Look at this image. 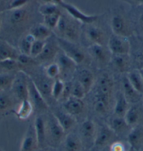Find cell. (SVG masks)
I'll return each instance as SVG.
<instances>
[{
	"mask_svg": "<svg viewBox=\"0 0 143 151\" xmlns=\"http://www.w3.org/2000/svg\"><path fill=\"white\" fill-rule=\"evenodd\" d=\"M30 3L22 8L6 11L7 21L12 29L22 32L30 24L32 13L30 9Z\"/></svg>",
	"mask_w": 143,
	"mask_h": 151,
	"instance_id": "obj_1",
	"label": "cell"
},
{
	"mask_svg": "<svg viewBox=\"0 0 143 151\" xmlns=\"http://www.w3.org/2000/svg\"><path fill=\"white\" fill-rule=\"evenodd\" d=\"M112 34L121 37L131 38L134 35V27L124 13L118 9L113 13L110 20Z\"/></svg>",
	"mask_w": 143,
	"mask_h": 151,
	"instance_id": "obj_2",
	"label": "cell"
},
{
	"mask_svg": "<svg viewBox=\"0 0 143 151\" xmlns=\"http://www.w3.org/2000/svg\"><path fill=\"white\" fill-rule=\"evenodd\" d=\"M74 20L62 14L56 29L61 37L73 43H77L80 37V28Z\"/></svg>",
	"mask_w": 143,
	"mask_h": 151,
	"instance_id": "obj_3",
	"label": "cell"
},
{
	"mask_svg": "<svg viewBox=\"0 0 143 151\" xmlns=\"http://www.w3.org/2000/svg\"><path fill=\"white\" fill-rule=\"evenodd\" d=\"M56 39L61 51L72 60L77 65H82L86 61V55L85 52L77 46L76 43L71 42L58 37H56Z\"/></svg>",
	"mask_w": 143,
	"mask_h": 151,
	"instance_id": "obj_4",
	"label": "cell"
},
{
	"mask_svg": "<svg viewBox=\"0 0 143 151\" xmlns=\"http://www.w3.org/2000/svg\"><path fill=\"white\" fill-rule=\"evenodd\" d=\"M28 79L29 75L25 71H19L15 74L11 90L19 101L28 99Z\"/></svg>",
	"mask_w": 143,
	"mask_h": 151,
	"instance_id": "obj_5",
	"label": "cell"
},
{
	"mask_svg": "<svg viewBox=\"0 0 143 151\" xmlns=\"http://www.w3.org/2000/svg\"><path fill=\"white\" fill-rule=\"evenodd\" d=\"M107 48L112 55L130 54L131 43L129 38L112 34L107 41Z\"/></svg>",
	"mask_w": 143,
	"mask_h": 151,
	"instance_id": "obj_6",
	"label": "cell"
},
{
	"mask_svg": "<svg viewBox=\"0 0 143 151\" xmlns=\"http://www.w3.org/2000/svg\"><path fill=\"white\" fill-rule=\"evenodd\" d=\"M116 136V134L109 126H103L96 131L93 148L97 151L103 150L115 141Z\"/></svg>",
	"mask_w": 143,
	"mask_h": 151,
	"instance_id": "obj_7",
	"label": "cell"
},
{
	"mask_svg": "<svg viewBox=\"0 0 143 151\" xmlns=\"http://www.w3.org/2000/svg\"><path fill=\"white\" fill-rule=\"evenodd\" d=\"M28 99L30 101L35 110L40 112H45L48 110V104L46 100L37 89L30 76L28 79Z\"/></svg>",
	"mask_w": 143,
	"mask_h": 151,
	"instance_id": "obj_8",
	"label": "cell"
},
{
	"mask_svg": "<svg viewBox=\"0 0 143 151\" xmlns=\"http://www.w3.org/2000/svg\"><path fill=\"white\" fill-rule=\"evenodd\" d=\"M46 137H48L55 144H59L65 139L66 132L56 120L53 113H51L46 120Z\"/></svg>",
	"mask_w": 143,
	"mask_h": 151,
	"instance_id": "obj_9",
	"label": "cell"
},
{
	"mask_svg": "<svg viewBox=\"0 0 143 151\" xmlns=\"http://www.w3.org/2000/svg\"><path fill=\"white\" fill-rule=\"evenodd\" d=\"M88 53L100 67H105L110 63L112 53L108 48L103 45L92 44L88 48Z\"/></svg>",
	"mask_w": 143,
	"mask_h": 151,
	"instance_id": "obj_10",
	"label": "cell"
},
{
	"mask_svg": "<svg viewBox=\"0 0 143 151\" xmlns=\"http://www.w3.org/2000/svg\"><path fill=\"white\" fill-rule=\"evenodd\" d=\"M53 35L46 41L44 48L41 54L35 58L39 64H49L56 59V56L60 51L59 46L55 38H52Z\"/></svg>",
	"mask_w": 143,
	"mask_h": 151,
	"instance_id": "obj_11",
	"label": "cell"
},
{
	"mask_svg": "<svg viewBox=\"0 0 143 151\" xmlns=\"http://www.w3.org/2000/svg\"><path fill=\"white\" fill-rule=\"evenodd\" d=\"M61 7L66 11L73 20L86 25L94 24L99 18L98 15H87L70 4L64 2Z\"/></svg>",
	"mask_w": 143,
	"mask_h": 151,
	"instance_id": "obj_12",
	"label": "cell"
},
{
	"mask_svg": "<svg viewBox=\"0 0 143 151\" xmlns=\"http://www.w3.org/2000/svg\"><path fill=\"white\" fill-rule=\"evenodd\" d=\"M86 38L92 44L103 45L105 46L106 41H108L109 39H107V35L102 28L94 25L93 24H87V27L84 30ZM91 44V45H92Z\"/></svg>",
	"mask_w": 143,
	"mask_h": 151,
	"instance_id": "obj_13",
	"label": "cell"
},
{
	"mask_svg": "<svg viewBox=\"0 0 143 151\" xmlns=\"http://www.w3.org/2000/svg\"><path fill=\"white\" fill-rule=\"evenodd\" d=\"M39 148L33 124H30L24 134L19 151H37Z\"/></svg>",
	"mask_w": 143,
	"mask_h": 151,
	"instance_id": "obj_14",
	"label": "cell"
},
{
	"mask_svg": "<svg viewBox=\"0 0 143 151\" xmlns=\"http://www.w3.org/2000/svg\"><path fill=\"white\" fill-rule=\"evenodd\" d=\"M124 118L131 128L142 125L143 123V107L138 104L131 106Z\"/></svg>",
	"mask_w": 143,
	"mask_h": 151,
	"instance_id": "obj_15",
	"label": "cell"
},
{
	"mask_svg": "<svg viewBox=\"0 0 143 151\" xmlns=\"http://www.w3.org/2000/svg\"><path fill=\"white\" fill-rule=\"evenodd\" d=\"M114 89V81L108 73H103L98 81L95 94L112 97Z\"/></svg>",
	"mask_w": 143,
	"mask_h": 151,
	"instance_id": "obj_16",
	"label": "cell"
},
{
	"mask_svg": "<svg viewBox=\"0 0 143 151\" xmlns=\"http://www.w3.org/2000/svg\"><path fill=\"white\" fill-rule=\"evenodd\" d=\"M128 143L130 148L140 151L143 148V127L142 125L131 128L128 134Z\"/></svg>",
	"mask_w": 143,
	"mask_h": 151,
	"instance_id": "obj_17",
	"label": "cell"
},
{
	"mask_svg": "<svg viewBox=\"0 0 143 151\" xmlns=\"http://www.w3.org/2000/svg\"><path fill=\"white\" fill-rule=\"evenodd\" d=\"M122 93L129 104H138L140 101L142 94L139 93L136 90L130 83L126 75L124 76L121 80Z\"/></svg>",
	"mask_w": 143,
	"mask_h": 151,
	"instance_id": "obj_18",
	"label": "cell"
},
{
	"mask_svg": "<svg viewBox=\"0 0 143 151\" xmlns=\"http://www.w3.org/2000/svg\"><path fill=\"white\" fill-rule=\"evenodd\" d=\"M110 62L118 72L124 73L130 71V68L131 65V59L130 54H112Z\"/></svg>",
	"mask_w": 143,
	"mask_h": 151,
	"instance_id": "obj_19",
	"label": "cell"
},
{
	"mask_svg": "<svg viewBox=\"0 0 143 151\" xmlns=\"http://www.w3.org/2000/svg\"><path fill=\"white\" fill-rule=\"evenodd\" d=\"M65 111L72 116H79L85 110V104L82 99L70 97L63 102Z\"/></svg>",
	"mask_w": 143,
	"mask_h": 151,
	"instance_id": "obj_20",
	"label": "cell"
},
{
	"mask_svg": "<svg viewBox=\"0 0 143 151\" xmlns=\"http://www.w3.org/2000/svg\"><path fill=\"white\" fill-rule=\"evenodd\" d=\"M39 148H43L46 139V120L42 116H37L33 124Z\"/></svg>",
	"mask_w": 143,
	"mask_h": 151,
	"instance_id": "obj_21",
	"label": "cell"
},
{
	"mask_svg": "<svg viewBox=\"0 0 143 151\" xmlns=\"http://www.w3.org/2000/svg\"><path fill=\"white\" fill-rule=\"evenodd\" d=\"M55 60H56V63L61 68V75H68L69 73L74 72L76 69L77 66V64L69 57H67L63 52H62L61 50L58 53Z\"/></svg>",
	"mask_w": 143,
	"mask_h": 151,
	"instance_id": "obj_22",
	"label": "cell"
},
{
	"mask_svg": "<svg viewBox=\"0 0 143 151\" xmlns=\"http://www.w3.org/2000/svg\"><path fill=\"white\" fill-rule=\"evenodd\" d=\"M8 91L0 92V116L8 114L11 112L16 106V98Z\"/></svg>",
	"mask_w": 143,
	"mask_h": 151,
	"instance_id": "obj_23",
	"label": "cell"
},
{
	"mask_svg": "<svg viewBox=\"0 0 143 151\" xmlns=\"http://www.w3.org/2000/svg\"><path fill=\"white\" fill-rule=\"evenodd\" d=\"M96 131L95 122L91 119H86L80 124L79 132L82 138L86 141L92 142L93 145Z\"/></svg>",
	"mask_w": 143,
	"mask_h": 151,
	"instance_id": "obj_24",
	"label": "cell"
},
{
	"mask_svg": "<svg viewBox=\"0 0 143 151\" xmlns=\"http://www.w3.org/2000/svg\"><path fill=\"white\" fill-rule=\"evenodd\" d=\"M20 51L6 41L0 39V61L5 60H17Z\"/></svg>",
	"mask_w": 143,
	"mask_h": 151,
	"instance_id": "obj_25",
	"label": "cell"
},
{
	"mask_svg": "<svg viewBox=\"0 0 143 151\" xmlns=\"http://www.w3.org/2000/svg\"><path fill=\"white\" fill-rule=\"evenodd\" d=\"M30 34L33 36L36 40L46 41L53 35L52 30L46 27L44 23H36L30 29Z\"/></svg>",
	"mask_w": 143,
	"mask_h": 151,
	"instance_id": "obj_26",
	"label": "cell"
},
{
	"mask_svg": "<svg viewBox=\"0 0 143 151\" xmlns=\"http://www.w3.org/2000/svg\"><path fill=\"white\" fill-rule=\"evenodd\" d=\"M77 81L84 87L87 94L93 88L95 82V77L92 71L87 69H82L78 71Z\"/></svg>",
	"mask_w": 143,
	"mask_h": 151,
	"instance_id": "obj_27",
	"label": "cell"
},
{
	"mask_svg": "<svg viewBox=\"0 0 143 151\" xmlns=\"http://www.w3.org/2000/svg\"><path fill=\"white\" fill-rule=\"evenodd\" d=\"M34 111V107L29 99H24L20 101L19 104L15 111L16 118L20 120H27L32 116Z\"/></svg>",
	"mask_w": 143,
	"mask_h": 151,
	"instance_id": "obj_28",
	"label": "cell"
},
{
	"mask_svg": "<svg viewBox=\"0 0 143 151\" xmlns=\"http://www.w3.org/2000/svg\"><path fill=\"white\" fill-rule=\"evenodd\" d=\"M56 117V120L61 124L63 129L65 130V132H69V130L72 129L77 123L74 117L72 115L69 114L68 113L63 112V111H57L55 113H53Z\"/></svg>",
	"mask_w": 143,
	"mask_h": 151,
	"instance_id": "obj_29",
	"label": "cell"
},
{
	"mask_svg": "<svg viewBox=\"0 0 143 151\" xmlns=\"http://www.w3.org/2000/svg\"><path fill=\"white\" fill-rule=\"evenodd\" d=\"M63 148L65 151H82V141L74 133L66 134L63 141Z\"/></svg>",
	"mask_w": 143,
	"mask_h": 151,
	"instance_id": "obj_30",
	"label": "cell"
},
{
	"mask_svg": "<svg viewBox=\"0 0 143 151\" xmlns=\"http://www.w3.org/2000/svg\"><path fill=\"white\" fill-rule=\"evenodd\" d=\"M110 99L111 97L95 94L93 101L94 110L99 114H106L110 110Z\"/></svg>",
	"mask_w": 143,
	"mask_h": 151,
	"instance_id": "obj_31",
	"label": "cell"
},
{
	"mask_svg": "<svg viewBox=\"0 0 143 151\" xmlns=\"http://www.w3.org/2000/svg\"><path fill=\"white\" fill-rule=\"evenodd\" d=\"M130 106L129 102L124 97L122 92H118L116 95L115 104L114 106V116L124 117Z\"/></svg>",
	"mask_w": 143,
	"mask_h": 151,
	"instance_id": "obj_32",
	"label": "cell"
},
{
	"mask_svg": "<svg viewBox=\"0 0 143 151\" xmlns=\"http://www.w3.org/2000/svg\"><path fill=\"white\" fill-rule=\"evenodd\" d=\"M35 79L36 80L32 79V81L35 83V86H37V89L41 92L43 97L45 98V99H46V97H48V96L51 97V87L54 80L48 78L46 76H44V77H39V78Z\"/></svg>",
	"mask_w": 143,
	"mask_h": 151,
	"instance_id": "obj_33",
	"label": "cell"
},
{
	"mask_svg": "<svg viewBox=\"0 0 143 151\" xmlns=\"http://www.w3.org/2000/svg\"><path fill=\"white\" fill-rule=\"evenodd\" d=\"M109 127L111 128V129H112V131L116 135L118 134L124 133L125 132L128 131L129 129H131V127L126 121L124 117L116 116H114L110 119Z\"/></svg>",
	"mask_w": 143,
	"mask_h": 151,
	"instance_id": "obj_34",
	"label": "cell"
},
{
	"mask_svg": "<svg viewBox=\"0 0 143 151\" xmlns=\"http://www.w3.org/2000/svg\"><path fill=\"white\" fill-rule=\"evenodd\" d=\"M126 76L130 83L138 91L143 95V79L139 73L138 69L130 71L127 73Z\"/></svg>",
	"mask_w": 143,
	"mask_h": 151,
	"instance_id": "obj_35",
	"label": "cell"
},
{
	"mask_svg": "<svg viewBox=\"0 0 143 151\" xmlns=\"http://www.w3.org/2000/svg\"><path fill=\"white\" fill-rule=\"evenodd\" d=\"M35 41V39L30 33H27V35H25L22 37H20L19 43H18V50L20 53L30 55L32 45Z\"/></svg>",
	"mask_w": 143,
	"mask_h": 151,
	"instance_id": "obj_36",
	"label": "cell"
},
{
	"mask_svg": "<svg viewBox=\"0 0 143 151\" xmlns=\"http://www.w3.org/2000/svg\"><path fill=\"white\" fill-rule=\"evenodd\" d=\"M17 61H18L20 67V70L22 71H25L26 69L29 70V69L35 68L39 65L35 58H32L30 55L22 53H20L18 55V58H17Z\"/></svg>",
	"mask_w": 143,
	"mask_h": 151,
	"instance_id": "obj_37",
	"label": "cell"
},
{
	"mask_svg": "<svg viewBox=\"0 0 143 151\" xmlns=\"http://www.w3.org/2000/svg\"><path fill=\"white\" fill-rule=\"evenodd\" d=\"M14 73H0V92L11 90L15 78Z\"/></svg>",
	"mask_w": 143,
	"mask_h": 151,
	"instance_id": "obj_38",
	"label": "cell"
},
{
	"mask_svg": "<svg viewBox=\"0 0 143 151\" xmlns=\"http://www.w3.org/2000/svg\"><path fill=\"white\" fill-rule=\"evenodd\" d=\"M44 74L48 78L56 80L60 78L61 76V70L59 65L56 62H51L45 66L44 68Z\"/></svg>",
	"mask_w": 143,
	"mask_h": 151,
	"instance_id": "obj_39",
	"label": "cell"
},
{
	"mask_svg": "<svg viewBox=\"0 0 143 151\" xmlns=\"http://www.w3.org/2000/svg\"><path fill=\"white\" fill-rule=\"evenodd\" d=\"M0 69L3 72L16 73L20 70V67L17 60L9 59L0 61Z\"/></svg>",
	"mask_w": 143,
	"mask_h": 151,
	"instance_id": "obj_40",
	"label": "cell"
},
{
	"mask_svg": "<svg viewBox=\"0 0 143 151\" xmlns=\"http://www.w3.org/2000/svg\"><path fill=\"white\" fill-rule=\"evenodd\" d=\"M65 82L61 78H57L53 81L51 87V97L56 100H60L63 95Z\"/></svg>",
	"mask_w": 143,
	"mask_h": 151,
	"instance_id": "obj_41",
	"label": "cell"
},
{
	"mask_svg": "<svg viewBox=\"0 0 143 151\" xmlns=\"http://www.w3.org/2000/svg\"><path fill=\"white\" fill-rule=\"evenodd\" d=\"M59 6L55 4H40L38 8V11L42 16H48L55 14H61V11L59 9Z\"/></svg>",
	"mask_w": 143,
	"mask_h": 151,
	"instance_id": "obj_42",
	"label": "cell"
},
{
	"mask_svg": "<svg viewBox=\"0 0 143 151\" xmlns=\"http://www.w3.org/2000/svg\"><path fill=\"white\" fill-rule=\"evenodd\" d=\"M62 13L61 14H55L52 15H48V16H43V21L46 27H48L50 29L53 30L57 27L58 22H59L60 18H61Z\"/></svg>",
	"mask_w": 143,
	"mask_h": 151,
	"instance_id": "obj_43",
	"label": "cell"
},
{
	"mask_svg": "<svg viewBox=\"0 0 143 151\" xmlns=\"http://www.w3.org/2000/svg\"><path fill=\"white\" fill-rule=\"evenodd\" d=\"M86 92L79 82L77 81H75L74 83H72V93L71 97L77 98V99H82L85 97Z\"/></svg>",
	"mask_w": 143,
	"mask_h": 151,
	"instance_id": "obj_44",
	"label": "cell"
},
{
	"mask_svg": "<svg viewBox=\"0 0 143 151\" xmlns=\"http://www.w3.org/2000/svg\"><path fill=\"white\" fill-rule=\"evenodd\" d=\"M138 43V49L135 53V60L136 62L137 65L138 66V69H143V39H137Z\"/></svg>",
	"mask_w": 143,
	"mask_h": 151,
	"instance_id": "obj_45",
	"label": "cell"
},
{
	"mask_svg": "<svg viewBox=\"0 0 143 151\" xmlns=\"http://www.w3.org/2000/svg\"><path fill=\"white\" fill-rule=\"evenodd\" d=\"M46 41H41V40H36L34 41L32 45V48L30 50V55L32 58H37L41 52H42L43 49L44 48L45 44H46Z\"/></svg>",
	"mask_w": 143,
	"mask_h": 151,
	"instance_id": "obj_46",
	"label": "cell"
},
{
	"mask_svg": "<svg viewBox=\"0 0 143 151\" xmlns=\"http://www.w3.org/2000/svg\"><path fill=\"white\" fill-rule=\"evenodd\" d=\"M131 148H127L125 143L121 141H114L109 146V151H129Z\"/></svg>",
	"mask_w": 143,
	"mask_h": 151,
	"instance_id": "obj_47",
	"label": "cell"
},
{
	"mask_svg": "<svg viewBox=\"0 0 143 151\" xmlns=\"http://www.w3.org/2000/svg\"><path fill=\"white\" fill-rule=\"evenodd\" d=\"M32 0H10L9 8L7 10L20 9L28 4Z\"/></svg>",
	"mask_w": 143,
	"mask_h": 151,
	"instance_id": "obj_48",
	"label": "cell"
},
{
	"mask_svg": "<svg viewBox=\"0 0 143 151\" xmlns=\"http://www.w3.org/2000/svg\"><path fill=\"white\" fill-rule=\"evenodd\" d=\"M72 86V82H69V81L65 82V88H64L63 93L61 99H63V101H65V100H67L71 97Z\"/></svg>",
	"mask_w": 143,
	"mask_h": 151,
	"instance_id": "obj_49",
	"label": "cell"
},
{
	"mask_svg": "<svg viewBox=\"0 0 143 151\" xmlns=\"http://www.w3.org/2000/svg\"><path fill=\"white\" fill-rule=\"evenodd\" d=\"M135 7L143 6V0H121Z\"/></svg>",
	"mask_w": 143,
	"mask_h": 151,
	"instance_id": "obj_50",
	"label": "cell"
},
{
	"mask_svg": "<svg viewBox=\"0 0 143 151\" xmlns=\"http://www.w3.org/2000/svg\"><path fill=\"white\" fill-rule=\"evenodd\" d=\"M138 24L139 27L143 32V11H141L138 16Z\"/></svg>",
	"mask_w": 143,
	"mask_h": 151,
	"instance_id": "obj_51",
	"label": "cell"
},
{
	"mask_svg": "<svg viewBox=\"0 0 143 151\" xmlns=\"http://www.w3.org/2000/svg\"><path fill=\"white\" fill-rule=\"evenodd\" d=\"M40 4H51L53 2V0H37Z\"/></svg>",
	"mask_w": 143,
	"mask_h": 151,
	"instance_id": "obj_52",
	"label": "cell"
},
{
	"mask_svg": "<svg viewBox=\"0 0 143 151\" xmlns=\"http://www.w3.org/2000/svg\"><path fill=\"white\" fill-rule=\"evenodd\" d=\"M53 4H55L59 6H61L65 1L63 0H53Z\"/></svg>",
	"mask_w": 143,
	"mask_h": 151,
	"instance_id": "obj_53",
	"label": "cell"
},
{
	"mask_svg": "<svg viewBox=\"0 0 143 151\" xmlns=\"http://www.w3.org/2000/svg\"><path fill=\"white\" fill-rule=\"evenodd\" d=\"M1 26H2V16H1V12H0V31H1Z\"/></svg>",
	"mask_w": 143,
	"mask_h": 151,
	"instance_id": "obj_54",
	"label": "cell"
},
{
	"mask_svg": "<svg viewBox=\"0 0 143 151\" xmlns=\"http://www.w3.org/2000/svg\"><path fill=\"white\" fill-rule=\"evenodd\" d=\"M138 70L139 71V73H140L141 77H142L143 79V69H138Z\"/></svg>",
	"mask_w": 143,
	"mask_h": 151,
	"instance_id": "obj_55",
	"label": "cell"
},
{
	"mask_svg": "<svg viewBox=\"0 0 143 151\" xmlns=\"http://www.w3.org/2000/svg\"><path fill=\"white\" fill-rule=\"evenodd\" d=\"M129 151H136V150H133V149H132V148H130V149H129Z\"/></svg>",
	"mask_w": 143,
	"mask_h": 151,
	"instance_id": "obj_56",
	"label": "cell"
},
{
	"mask_svg": "<svg viewBox=\"0 0 143 151\" xmlns=\"http://www.w3.org/2000/svg\"><path fill=\"white\" fill-rule=\"evenodd\" d=\"M100 151H109V149H108V150H105V149H103V150H100Z\"/></svg>",
	"mask_w": 143,
	"mask_h": 151,
	"instance_id": "obj_57",
	"label": "cell"
},
{
	"mask_svg": "<svg viewBox=\"0 0 143 151\" xmlns=\"http://www.w3.org/2000/svg\"><path fill=\"white\" fill-rule=\"evenodd\" d=\"M3 1H4V0H0V3H1V2H2Z\"/></svg>",
	"mask_w": 143,
	"mask_h": 151,
	"instance_id": "obj_58",
	"label": "cell"
},
{
	"mask_svg": "<svg viewBox=\"0 0 143 151\" xmlns=\"http://www.w3.org/2000/svg\"><path fill=\"white\" fill-rule=\"evenodd\" d=\"M0 151H3L2 150H1V149H0Z\"/></svg>",
	"mask_w": 143,
	"mask_h": 151,
	"instance_id": "obj_59",
	"label": "cell"
}]
</instances>
